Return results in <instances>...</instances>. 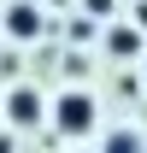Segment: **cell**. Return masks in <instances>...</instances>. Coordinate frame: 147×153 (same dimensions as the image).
<instances>
[{
    "instance_id": "6da1fadb",
    "label": "cell",
    "mask_w": 147,
    "mask_h": 153,
    "mask_svg": "<svg viewBox=\"0 0 147 153\" xmlns=\"http://www.w3.org/2000/svg\"><path fill=\"white\" fill-rule=\"evenodd\" d=\"M53 130H59V135H88V130H94V94L65 88V94L53 100Z\"/></svg>"
},
{
    "instance_id": "277c9868",
    "label": "cell",
    "mask_w": 147,
    "mask_h": 153,
    "mask_svg": "<svg viewBox=\"0 0 147 153\" xmlns=\"http://www.w3.org/2000/svg\"><path fill=\"white\" fill-rule=\"evenodd\" d=\"M106 53L112 59H135L141 53V30H135V24H112L106 30Z\"/></svg>"
},
{
    "instance_id": "ba28073f",
    "label": "cell",
    "mask_w": 147,
    "mask_h": 153,
    "mask_svg": "<svg viewBox=\"0 0 147 153\" xmlns=\"http://www.w3.org/2000/svg\"><path fill=\"white\" fill-rule=\"evenodd\" d=\"M135 30H147V0H135Z\"/></svg>"
},
{
    "instance_id": "5b68a950",
    "label": "cell",
    "mask_w": 147,
    "mask_h": 153,
    "mask_svg": "<svg viewBox=\"0 0 147 153\" xmlns=\"http://www.w3.org/2000/svg\"><path fill=\"white\" fill-rule=\"evenodd\" d=\"M100 153H141V135H135V130H112Z\"/></svg>"
},
{
    "instance_id": "9c48e42d",
    "label": "cell",
    "mask_w": 147,
    "mask_h": 153,
    "mask_svg": "<svg viewBox=\"0 0 147 153\" xmlns=\"http://www.w3.org/2000/svg\"><path fill=\"white\" fill-rule=\"evenodd\" d=\"M141 82H147V76H141Z\"/></svg>"
},
{
    "instance_id": "8992f818",
    "label": "cell",
    "mask_w": 147,
    "mask_h": 153,
    "mask_svg": "<svg viewBox=\"0 0 147 153\" xmlns=\"http://www.w3.org/2000/svg\"><path fill=\"white\" fill-rule=\"evenodd\" d=\"M112 6H118V0H82V12H88V18H112Z\"/></svg>"
},
{
    "instance_id": "3957f363",
    "label": "cell",
    "mask_w": 147,
    "mask_h": 153,
    "mask_svg": "<svg viewBox=\"0 0 147 153\" xmlns=\"http://www.w3.org/2000/svg\"><path fill=\"white\" fill-rule=\"evenodd\" d=\"M41 112H47V106H41V94L30 88V82H18V88L6 94V118H12L18 130H36V124H41Z\"/></svg>"
},
{
    "instance_id": "52a82bcc",
    "label": "cell",
    "mask_w": 147,
    "mask_h": 153,
    "mask_svg": "<svg viewBox=\"0 0 147 153\" xmlns=\"http://www.w3.org/2000/svg\"><path fill=\"white\" fill-rule=\"evenodd\" d=\"M71 41H94V18H76L71 24Z\"/></svg>"
},
{
    "instance_id": "7a4b0ae2",
    "label": "cell",
    "mask_w": 147,
    "mask_h": 153,
    "mask_svg": "<svg viewBox=\"0 0 147 153\" xmlns=\"http://www.w3.org/2000/svg\"><path fill=\"white\" fill-rule=\"evenodd\" d=\"M0 30H6L12 41H36V36H41V6L12 0V6H6V18H0Z\"/></svg>"
}]
</instances>
